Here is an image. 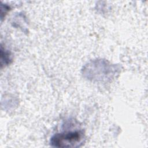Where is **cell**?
Wrapping results in <instances>:
<instances>
[{"mask_svg":"<svg viewBox=\"0 0 148 148\" xmlns=\"http://www.w3.org/2000/svg\"><path fill=\"white\" fill-rule=\"evenodd\" d=\"M84 138L82 130L66 131L55 134L50 140V145L57 147H77L80 146Z\"/></svg>","mask_w":148,"mask_h":148,"instance_id":"1","label":"cell"}]
</instances>
